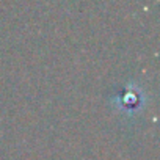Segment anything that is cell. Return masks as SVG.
Wrapping results in <instances>:
<instances>
[{"instance_id":"6da1fadb","label":"cell","mask_w":160,"mask_h":160,"mask_svg":"<svg viewBox=\"0 0 160 160\" xmlns=\"http://www.w3.org/2000/svg\"><path fill=\"white\" fill-rule=\"evenodd\" d=\"M108 104L121 116L133 119L144 112V107L148 104V93L137 82H129L119 94L108 99Z\"/></svg>"}]
</instances>
